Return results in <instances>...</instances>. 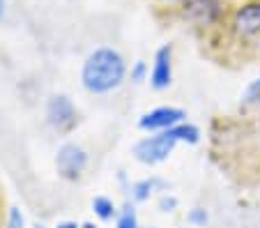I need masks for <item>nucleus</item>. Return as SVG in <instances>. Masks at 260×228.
<instances>
[{
    "mask_svg": "<svg viewBox=\"0 0 260 228\" xmlns=\"http://www.w3.org/2000/svg\"><path fill=\"white\" fill-rule=\"evenodd\" d=\"M127 62L122 53L111 46H99L81 67V85L90 94H108L118 90L127 79Z\"/></svg>",
    "mask_w": 260,
    "mask_h": 228,
    "instance_id": "nucleus-1",
    "label": "nucleus"
},
{
    "mask_svg": "<svg viewBox=\"0 0 260 228\" xmlns=\"http://www.w3.org/2000/svg\"><path fill=\"white\" fill-rule=\"evenodd\" d=\"M177 143H180V141L173 136L171 129H168V132H157V134H150L138 141V143L134 145L132 154L138 164L157 166V164H164V161L171 157Z\"/></svg>",
    "mask_w": 260,
    "mask_h": 228,
    "instance_id": "nucleus-2",
    "label": "nucleus"
},
{
    "mask_svg": "<svg viewBox=\"0 0 260 228\" xmlns=\"http://www.w3.org/2000/svg\"><path fill=\"white\" fill-rule=\"evenodd\" d=\"M46 124L58 134H69L76 124H79V109L72 102L69 94H51L44 106Z\"/></svg>",
    "mask_w": 260,
    "mask_h": 228,
    "instance_id": "nucleus-3",
    "label": "nucleus"
},
{
    "mask_svg": "<svg viewBox=\"0 0 260 228\" xmlns=\"http://www.w3.org/2000/svg\"><path fill=\"white\" fill-rule=\"evenodd\" d=\"M90 164V154L83 145L79 143H62L55 152V171L58 178H62L64 182H76L83 178L85 169Z\"/></svg>",
    "mask_w": 260,
    "mask_h": 228,
    "instance_id": "nucleus-4",
    "label": "nucleus"
},
{
    "mask_svg": "<svg viewBox=\"0 0 260 228\" xmlns=\"http://www.w3.org/2000/svg\"><path fill=\"white\" fill-rule=\"evenodd\" d=\"M231 30L237 40L260 37V0H249L237 7L231 19Z\"/></svg>",
    "mask_w": 260,
    "mask_h": 228,
    "instance_id": "nucleus-5",
    "label": "nucleus"
},
{
    "mask_svg": "<svg viewBox=\"0 0 260 228\" xmlns=\"http://www.w3.org/2000/svg\"><path fill=\"white\" fill-rule=\"evenodd\" d=\"M184 118H187V111L180 109V106H157V109L147 111L138 118V127L143 132L157 134V132H168L175 124L184 122Z\"/></svg>",
    "mask_w": 260,
    "mask_h": 228,
    "instance_id": "nucleus-6",
    "label": "nucleus"
},
{
    "mask_svg": "<svg viewBox=\"0 0 260 228\" xmlns=\"http://www.w3.org/2000/svg\"><path fill=\"white\" fill-rule=\"evenodd\" d=\"M182 16L198 28L214 25L223 16V3L221 0H184L182 3Z\"/></svg>",
    "mask_w": 260,
    "mask_h": 228,
    "instance_id": "nucleus-7",
    "label": "nucleus"
},
{
    "mask_svg": "<svg viewBox=\"0 0 260 228\" xmlns=\"http://www.w3.org/2000/svg\"><path fill=\"white\" fill-rule=\"evenodd\" d=\"M173 83V46L164 44L154 51V60H152V70H150V85L152 90L161 92L168 90Z\"/></svg>",
    "mask_w": 260,
    "mask_h": 228,
    "instance_id": "nucleus-8",
    "label": "nucleus"
},
{
    "mask_svg": "<svg viewBox=\"0 0 260 228\" xmlns=\"http://www.w3.org/2000/svg\"><path fill=\"white\" fill-rule=\"evenodd\" d=\"M157 191H168V184L159 175H150V178L136 180V182L129 184V199H132V203H145Z\"/></svg>",
    "mask_w": 260,
    "mask_h": 228,
    "instance_id": "nucleus-9",
    "label": "nucleus"
},
{
    "mask_svg": "<svg viewBox=\"0 0 260 228\" xmlns=\"http://www.w3.org/2000/svg\"><path fill=\"white\" fill-rule=\"evenodd\" d=\"M92 212L99 221H113V219H118L120 210H118V205L113 203V199H108V196H94Z\"/></svg>",
    "mask_w": 260,
    "mask_h": 228,
    "instance_id": "nucleus-10",
    "label": "nucleus"
},
{
    "mask_svg": "<svg viewBox=\"0 0 260 228\" xmlns=\"http://www.w3.org/2000/svg\"><path fill=\"white\" fill-rule=\"evenodd\" d=\"M115 228H141L138 214H136V210H134V203H127L120 210L118 219H115Z\"/></svg>",
    "mask_w": 260,
    "mask_h": 228,
    "instance_id": "nucleus-11",
    "label": "nucleus"
},
{
    "mask_svg": "<svg viewBox=\"0 0 260 228\" xmlns=\"http://www.w3.org/2000/svg\"><path fill=\"white\" fill-rule=\"evenodd\" d=\"M260 104V79H253L242 94V109H253Z\"/></svg>",
    "mask_w": 260,
    "mask_h": 228,
    "instance_id": "nucleus-12",
    "label": "nucleus"
},
{
    "mask_svg": "<svg viewBox=\"0 0 260 228\" xmlns=\"http://www.w3.org/2000/svg\"><path fill=\"white\" fill-rule=\"evenodd\" d=\"M129 79H132V83L141 85L143 81L150 79V67H147L145 60H136V62L132 64V70H129Z\"/></svg>",
    "mask_w": 260,
    "mask_h": 228,
    "instance_id": "nucleus-13",
    "label": "nucleus"
},
{
    "mask_svg": "<svg viewBox=\"0 0 260 228\" xmlns=\"http://www.w3.org/2000/svg\"><path fill=\"white\" fill-rule=\"evenodd\" d=\"M177 205H180L177 196H173V193H168V191H164L161 196H159V201H157V210L161 214H173L177 210Z\"/></svg>",
    "mask_w": 260,
    "mask_h": 228,
    "instance_id": "nucleus-14",
    "label": "nucleus"
},
{
    "mask_svg": "<svg viewBox=\"0 0 260 228\" xmlns=\"http://www.w3.org/2000/svg\"><path fill=\"white\" fill-rule=\"evenodd\" d=\"M187 221L191 223V226L201 228V226H205V223L210 221V212H207V208H201V205H196V208L189 210Z\"/></svg>",
    "mask_w": 260,
    "mask_h": 228,
    "instance_id": "nucleus-15",
    "label": "nucleus"
},
{
    "mask_svg": "<svg viewBox=\"0 0 260 228\" xmlns=\"http://www.w3.org/2000/svg\"><path fill=\"white\" fill-rule=\"evenodd\" d=\"M5 228H25V214L21 212L19 208H14V205H12V208L7 210Z\"/></svg>",
    "mask_w": 260,
    "mask_h": 228,
    "instance_id": "nucleus-16",
    "label": "nucleus"
},
{
    "mask_svg": "<svg viewBox=\"0 0 260 228\" xmlns=\"http://www.w3.org/2000/svg\"><path fill=\"white\" fill-rule=\"evenodd\" d=\"M55 228H81V223H76V221H69V219H67V221H60Z\"/></svg>",
    "mask_w": 260,
    "mask_h": 228,
    "instance_id": "nucleus-17",
    "label": "nucleus"
},
{
    "mask_svg": "<svg viewBox=\"0 0 260 228\" xmlns=\"http://www.w3.org/2000/svg\"><path fill=\"white\" fill-rule=\"evenodd\" d=\"M81 228H99V226L94 221H83V223H81Z\"/></svg>",
    "mask_w": 260,
    "mask_h": 228,
    "instance_id": "nucleus-18",
    "label": "nucleus"
},
{
    "mask_svg": "<svg viewBox=\"0 0 260 228\" xmlns=\"http://www.w3.org/2000/svg\"><path fill=\"white\" fill-rule=\"evenodd\" d=\"M3 14H5V0H0V19H3Z\"/></svg>",
    "mask_w": 260,
    "mask_h": 228,
    "instance_id": "nucleus-19",
    "label": "nucleus"
},
{
    "mask_svg": "<svg viewBox=\"0 0 260 228\" xmlns=\"http://www.w3.org/2000/svg\"><path fill=\"white\" fill-rule=\"evenodd\" d=\"M32 228H46V226H44V223H35Z\"/></svg>",
    "mask_w": 260,
    "mask_h": 228,
    "instance_id": "nucleus-20",
    "label": "nucleus"
},
{
    "mask_svg": "<svg viewBox=\"0 0 260 228\" xmlns=\"http://www.w3.org/2000/svg\"><path fill=\"white\" fill-rule=\"evenodd\" d=\"M166 3H184V0H166Z\"/></svg>",
    "mask_w": 260,
    "mask_h": 228,
    "instance_id": "nucleus-21",
    "label": "nucleus"
},
{
    "mask_svg": "<svg viewBox=\"0 0 260 228\" xmlns=\"http://www.w3.org/2000/svg\"><path fill=\"white\" fill-rule=\"evenodd\" d=\"M141 228H159V226H141Z\"/></svg>",
    "mask_w": 260,
    "mask_h": 228,
    "instance_id": "nucleus-22",
    "label": "nucleus"
}]
</instances>
